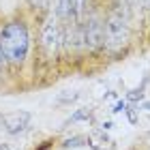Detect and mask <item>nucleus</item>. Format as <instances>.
<instances>
[{"mask_svg": "<svg viewBox=\"0 0 150 150\" xmlns=\"http://www.w3.org/2000/svg\"><path fill=\"white\" fill-rule=\"evenodd\" d=\"M32 4H37V6H41V4H45V0H30Z\"/></svg>", "mask_w": 150, "mask_h": 150, "instance_id": "obj_9", "label": "nucleus"}, {"mask_svg": "<svg viewBox=\"0 0 150 150\" xmlns=\"http://www.w3.org/2000/svg\"><path fill=\"white\" fill-rule=\"evenodd\" d=\"M0 39H2V47L9 62L22 64L28 56V45H30L26 26L22 22H9L0 32Z\"/></svg>", "mask_w": 150, "mask_h": 150, "instance_id": "obj_1", "label": "nucleus"}, {"mask_svg": "<svg viewBox=\"0 0 150 150\" xmlns=\"http://www.w3.org/2000/svg\"><path fill=\"white\" fill-rule=\"evenodd\" d=\"M41 43H43V50L47 56H54L58 52L60 43H62V30H60L58 22L54 17H50L43 24V32H41Z\"/></svg>", "mask_w": 150, "mask_h": 150, "instance_id": "obj_4", "label": "nucleus"}, {"mask_svg": "<svg viewBox=\"0 0 150 150\" xmlns=\"http://www.w3.org/2000/svg\"><path fill=\"white\" fill-rule=\"evenodd\" d=\"M6 62H9V58H6V54H4V47H2V39H0V69H4Z\"/></svg>", "mask_w": 150, "mask_h": 150, "instance_id": "obj_8", "label": "nucleus"}, {"mask_svg": "<svg viewBox=\"0 0 150 150\" xmlns=\"http://www.w3.org/2000/svg\"><path fill=\"white\" fill-rule=\"evenodd\" d=\"M81 32V45L88 50H97L105 43V24H101L97 17H90L88 22L79 24Z\"/></svg>", "mask_w": 150, "mask_h": 150, "instance_id": "obj_3", "label": "nucleus"}, {"mask_svg": "<svg viewBox=\"0 0 150 150\" xmlns=\"http://www.w3.org/2000/svg\"><path fill=\"white\" fill-rule=\"evenodd\" d=\"M131 28H129V11L125 4L116 2L112 6L105 22V43L110 50H122L129 41Z\"/></svg>", "mask_w": 150, "mask_h": 150, "instance_id": "obj_2", "label": "nucleus"}, {"mask_svg": "<svg viewBox=\"0 0 150 150\" xmlns=\"http://www.w3.org/2000/svg\"><path fill=\"white\" fill-rule=\"evenodd\" d=\"M86 4H88V0H71V22L73 24L81 22V17L86 13Z\"/></svg>", "mask_w": 150, "mask_h": 150, "instance_id": "obj_6", "label": "nucleus"}, {"mask_svg": "<svg viewBox=\"0 0 150 150\" xmlns=\"http://www.w3.org/2000/svg\"><path fill=\"white\" fill-rule=\"evenodd\" d=\"M56 15L60 19H71V0H56Z\"/></svg>", "mask_w": 150, "mask_h": 150, "instance_id": "obj_7", "label": "nucleus"}, {"mask_svg": "<svg viewBox=\"0 0 150 150\" xmlns=\"http://www.w3.org/2000/svg\"><path fill=\"white\" fill-rule=\"evenodd\" d=\"M28 118H30L28 114H11V116H4L6 131H9V133H17V131H22L24 125L28 122Z\"/></svg>", "mask_w": 150, "mask_h": 150, "instance_id": "obj_5", "label": "nucleus"}]
</instances>
